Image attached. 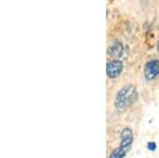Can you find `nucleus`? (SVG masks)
<instances>
[{
    "label": "nucleus",
    "instance_id": "nucleus-7",
    "mask_svg": "<svg viewBox=\"0 0 159 158\" xmlns=\"http://www.w3.org/2000/svg\"><path fill=\"white\" fill-rule=\"evenodd\" d=\"M156 147H157V146H156L155 142H148V149L150 150V151H155Z\"/></svg>",
    "mask_w": 159,
    "mask_h": 158
},
{
    "label": "nucleus",
    "instance_id": "nucleus-3",
    "mask_svg": "<svg viewBox=\"0 0 159 158\" xmlns=\"http://www.w3.org/2000/svg\"><path fill=\"white\" fill-rule=\"evenodd\" d=\"M123 71V64L120 61H111L107 64V67H106V72L107 75L111 79H115L117 76H119L122 73Z\"/></svg>",
    "mask_w": 159,
    "mask_h": 158
},
{
    "label": "nucleus",
    "instance_id": "nucleus-1",
    "mask_svg": "<svg viewBox=\"0 0 159 158\" xmlns=\"http://www.w3.org/2000/svg\"><path fill=\"white\" fill-rule=\"evenodd\" d=\"M138 99V93L135 86L127 85L118 91L115 100V106L119 111H124L130 107Z\"/></svg>",
    "mask_w": 159,
    "mask_h": 158
},
{
    "label": "nucleus",
    "instance_id": "nucleus-6",
    "mask_svg": "<svg viewBox=\"0 0 159 158\" xmlns=\"http://www.w3.org/2000/svg\"><path fill=\"white\" fill-rule=\"evenodd\" d=\"M127 152H129V151H126L125 149L119 147H117V149L115 150L111 154H110L109 158H124V156L126 155Z\"/></svg>",
    "mask_w": 159,
    "mask_h": 158
},
{
    "label": "nucleus",
    "instance_id": "nucleus-5",
    "mask_svg": "<svg viewBox=\"0 0 159 158\" xmlns=\"http://www.w3.org/2000/svg\"><path fill=\"white\" fill-rule=\"evenodd\" d=\"M122 51H123L122 43L119 42V40H115L109 48V54L112 55L114 57H120V55L122 54Z\"/></svg>",
    "mask_w": 159,
    "mask_h": 158
},
{
    "label": "nucleus",
    "instance_id": "nucleus-2",
    "mask_svg": "<svg viewBox=\"0 0 159 158\" xmlns=\"http://www.w3.org/2000/svg\"><path fill=\"white\" fill-rule=\"evenodd\" d=\"M159 75V61L153 60L147 63L144 67V76L148 81H152Z\"/></svg>",
    "mask_w": 159,
    "mask_h": 158
},
{
    "label": "nucleus",
    "instance_id": "nucleus-8",
    "mask_svg": "<svg viewBox=\"0 0 159 158\" xmlns=\"http://www.w3.org/2000/svg\"><path fill=\"white\" fill-rule=\"evenodd\" d=\"M157 48H158V50H159V42H158V44H157Z\"/></svg>",
    "mask_w": 159,
    "mask_h": 158
},
{
    "label": "nucleus",
    "instance_id": "nucleus-4",
    "mask_svg": "<svg viewBox=\"0 0 159 158\" xmlns=\"http://www.w3.org/2000/svg\"><path fill=\"white\" fill-rule=\"evenodd\" d=\"M132 142H133L132 129H129V127H125L121 132V143H120V147L125 149L126 151H129L130 146H132Z\"/></svg>",
    "mask_w": 159,
    "mask_h": 158
}]
</instances>
